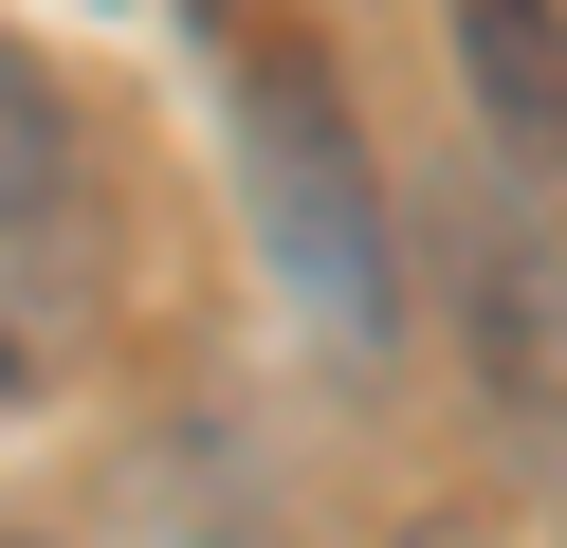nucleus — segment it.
<instances>
[{
	"label": "nucleus",
	"instance_id": "nucleus-3",
	"mask_svg": "<svg viewBox=\"0 0 567 548\" xmlns=\"http://www.w3.org/2000/svg\"><path fill=\"white\" fill-rule=\"evenodd\" d=\"M457 329H476V402L530 438V457H567V238L513 201V183L457 201Z\"/></svg>",
	"mask_w": 567,
	"mask_h": 548
},
{
	"label": "nucleus",
	"instance_id": "nucleus-5",
	"mask_svg": "<svg viewBox=\"0 0 567 548\" xmlns=\"http://www.w3.org/2000/svg\"><path fill=\"white\" fill-rule=\"evenodd\" d=\"M384 548H513L494 511H421V530H384Z\"/></svg>",
	"mask_w": 567,
	"mask_h": 548
},
{
	"label": "nucleus",
	"instance_id": "nucleus-6",
	"mask_svg": "<svg viewBox=\"0 0 567 548\" xmlns=\"http://www.w3.org/2000/svg\"><path fill=\"white\" fill-rule=\"evenodd\" d=\"M0 548H38V530H0Z\"/></svg>",
	"mask_w": 567,
	"mask_h": 548
},
{
	"label": "nucleus",
	"instance_id": "nucleus-1",
	"mask_svg": "<svg viewBox=\"0 0 567 548\" xmlns=\"http://www.w3.org/2000/svg\"><path fill=\"white\" fill-rule=\"evenodd\" d=\"M238 183H257V256H275V292L330 329V365H384L403 348V219H384V183H367L348 92L293 37H257V73H238Z\"/></svg>",
	"mask_w": 567,
	"mask_h": 548
},
{
	"label": "nucleus",
	"instance_id": "nucleus-4",
	"mask_svg": "<svg viewBox=\"0 0 567 548\" xmlns=\"http://www.w3.org/2000/svg\"><path fill=\"white\" fill-rule=\"evenodd\" d=\"M457 92L530 219L567 238V0H457Z\"/></svg>",
	"mask_w": 567,
	"mask_h": 548
},
{
	"label": "nucleus",
	"instance_id": "nucleus-2",
	"mask_svg": "<svg viewBox=\"0 0 567 548\" xmlns=\"http://www.w3.org/2000/svg\"><path fill=\"white\" fill-rule=\"evenodd\" d=\"M92 311H111V219H92L74 92L38 73V37H0V402L74 384Z\"/></svg>",
	"mask_w": 567,
	"mask_h": 548
}]
</instances>
